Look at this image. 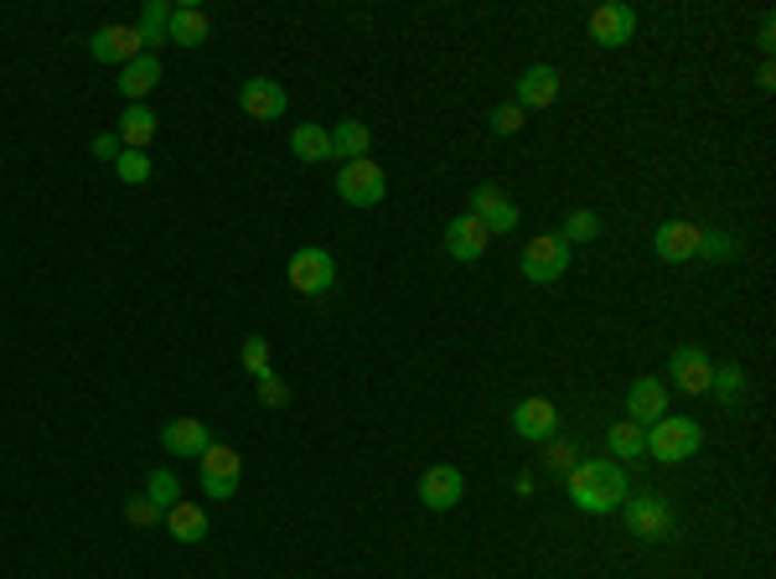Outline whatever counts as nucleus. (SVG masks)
<instances>
[{"label":"nucleus","mask_w":776,"mask_h":579,"mask_svg":"<svg viewBox=\"0 0 776 579\" xmlns=\"http://www.w3.org/2000/svg\"><path fill=\"white\" fill-rule=\"evenodd\" d=\"M756 89H762V93L776 89V68H772V62H762V73H756Z\"/></svg>","instance_id":"58836bf2"},{"label":"nucleus","mask_w":776,"mask_h":579,"mask_svg":"<svg viewBox=\"0 0 776 579\" xmlns=\"http://www.w3.org/2000/svg\"><path fill=\"white\" fill-rule=\"evenodd\" d=\"M156 83H161V58H156V52H140L135 62L120 68V83H115V89H120L125 104H146V93L156 89Z\"/></svg>","instance_id":"6ab92c4d"},{"label":"nucleus","mask_w":776,"mask_h":579,"mask_svg":"<svg viewBox=\"0 0 776 579\" xmlns=\"http://www.w3.org/2000/svg\"><path fill=\"white\" fill-rule=\"evenodd\" d=\"M331 284H337V259L327 249L290 253V290H300V296H327Z\"/></svg>","instance_id":"0eeeda50"},{"label":"nucleus","mask_w":776,"mask_h":579,"mask_svg":"<svg viewBox=\"0 0 776 579\" xmlns=\"http://www.w3.org/2000/svg\"><path fill=\"white\" fill-rule=\"evenodd\" d=\"M740 388H746V372H740V362H719V368L709 372V393H715L719 403H735V399H740Z\"/></svg>","instance_id":"c85d7f7f"},{"label":"nucleus","mask_w":776,"mask_h":579,"mask_svg":"<svg viewBox=\"0 0 776 579\" xmlns=\"http://www.w3.org/2000/svg\"><path fill=\"white\" fill-rule=\"evenodd\" d=\"M156 124H161V119L150 114L146 104H125L120 124H115V140H120V150H146L150 140H156Z\"/></svg>","instance_id":"412c9836"},{"label":"nucleus","mask_w":776,"mask_h":579,"mask_svg":"<svg viewBox=\"0 0 776 579\" xmlns=\"http://www.w3.org/2000/svg\"><path fill=\"white\" fill-rule=\"evenodd\" d=\"M259 399H265L269 409H280V403H290V388H285L275 372H269V378H259Z\"/></svg>","instance_id":"e433bc0d"},{"label":"nucleus","mask_w":776,"mask_h":579,"mask_svg":"<svg viewBox=\"0 0 776 579\" xmlns=\"http://www.w3.org/2000/svg\"><path fill=\"white\" fill-rule=\"evenodd\" d=\"M150 171H156V166H150L146 150H120V156H115V177H120L125 187H140V181H150Z\"/></svg>","instance_id":"7c9ffc66"},{"label":"nucleus","mask_w":776,"mask_h":579,"mask_svg":"<svg viewBox=\"0 0 776 579\" xmlns=\"http://www.w3.org/2000/svg\"><path fill=\"white\" fill-rule=\"evenodd\" d=\"M606 450L621 456V461H637V456H647V430L643 425H631V419H621V425L606 430Z\"/></svg>","instance_id":"bb28decb"},{"label":"nucleus","mask_w":776,"mask_h":579,"mask_svg":"<svg viewBox=\"0 0 776 579\" xmlns=\"http://www.w3.org/2000/svg\"><path fill=\"white\" fill-rule=\"evenodd\" d=\"M709 372H715V362L704 357V347H673L668 388H678L688 399H704V393H709Z\"/></svg>","instance_id":"6e6552de"},{"label":"nucleus","mask_w":776,"mask_h":579,"mask_svg":"<svg viewBox=\"0 0 776 579\" xmlns=\"http://www.w3.org/2000/svg\"><path fill=\"white\" fill-rule=\"evenodd\" d=\"M699 259H709V264H735V259H740V243H735L730 233L704 228V233H699Z\"/></svg>","instance_id":"c756f323"},{"label":"nucleus","mask_w":776,"mask_h":579,"mask_svg":"<svg viewBox=\"0 0 776 579\" xmlns=\"http://www.w3.org/2000/svg\"><path fill=\"white\" fill-rule=\"evenodd\" d=\"M239 109L249 119H265L269 124V119H285L290 104H285V89L275 83V78H249V83L239 89Z\"/></svg>","instance_id":"f3484780"},{"label":"nucleus","mask_w":776,"mask_h":579,"mask_svg":"<svg viewBox=\"0 0 776 579\" xmlns=\"http://www.w3.org/2000/svg\"><path fill=\"white\" fill-rule=\"evenodd\" d=\"M93 156H99V161H115V156H120V140H115V134H93Z\"/></svg>","instance_id":"4c0bfd02"},{"label":"nucleus","mask_w":776,"mask_h":579,"mask_svg":"<svg viewBox=\"0 0 776 579\" xmlns=\"http://www.w3.org/2000/svg\"><path fill=\"white\" fill-rule=\"evenodd\" d=\"M331 156L337 161H358V156H368V146H374V130L362 124V119H342V124H331Z\"/></svg>","instance_id":"5701e85b"},{"label":"nucleus","mask_w":776,"mask_h":579,"mask_svg":"<svg viewBox=\"0 0 776 579\" xmlns=\"http://www.w3.org/2000/svg\"><path fill=\"white\" fill-rule=\"evenodd\" d=\"M554 99H559V68H549V62H534V68L518 78V99H513V104L528 114V109H549Z\"/></svg>","instance_id":"a211bd4d"},{"label":"nucleus","mask_w":776,"mask_h":579,"mask_svg":"<svg viewBox=\"0 0 776 579\" xmlns=\"http://www.w3.org/2000/svg\"><path fill=\"white\" fill-rule=\"evenodd\" d=\"M337 197H342L347 208H378L388 197V177L384 166L374 161V156H358V161H342V171H337Z\"/></svg>","instance_id":"7ed1b4c3"},{"label":"nucleus","mask_w":776,"mask_h":579,"mask_svg":"<svg viewBox=\"0 0 776 579\" xmlns=\"http://www.w3.org/2000/svg\"><path fill=\"white\" fill-rule=\"evenodd\" d=\"M637 37V11L621 6V0H606L590 11V42L596 47H627Z\"/></svg>","instance_id":"9d476101"},{"label":"nucleus","mask_w":776,"mask_h":579,"mask_svg":"<svg viewBox=\"0 0 776 579\" xmlns=\"http://www.w3.org/2000/svg\"><path fill=\"white\" fill-rule=\"evenodd\" d=\"M290 156H296V161H306V166L331 161V134H327V124H296V130H290Z\"/></svg>","instance_id":"b1692460"},{"label":"nucleus","mask_w":776,"mask_h":579,"mask_svg":"<svg viewBox=\"0 0 776 579\" xmlns=\"http://www.w3.org/2000/svg\"><path fill=\"white\" fill-rule=\"evenodd\" d=\"M699 446H704V430H699V419H688V415H663L647 430V456L663 466H678L688 456H699Z\"/></svg>","instance_id":"f03ea898"},{"label":"nucleus","mask_w":776,"mask_h":579,"mask_svg":"<svg viewBox=\"0 0 776 579\" xmlns=\"http://www.w3.org/2000/svg\"><path fill=\"white\" fill-rule=\"evenodd\" d=\"M627 466L621 461H580L575 471H569V502L580 507L585 518H606V512H616V507L627 502Z\"/></svg>","instance_id":"f257e3e1"},{"label":"nucleus","mask_w":776,"mask_h":579,"mask_svg":"<svg viewBox=\"0 0 776 579\" xmlns=\"http://www.w3.org/2000/svg\"><path fill=\"white\" fill-rule=\"evenodd\" d=\"M559 238H565L569 249H575V243H596V238H600V218L590 208H575L565 218V228H559Z\"/></svg>","instance_id":"cd10ccee"},{"label":"nucleus","mask_w":776,"mask_h":579,"mask_svg":"<svg viewBox=\"0 0 776 579\" xmlns=\"http://www.w3.org/2000/svg\"><path fill=\"white\" fill-rule=\"evenodd\" d=\"M518 130H523V109L518 104H497L493 109V134L508 140V134H518Z\"/></svg>","instance_id":"c9c22d12"},{"label":"nucleus","mask_w":776,"mask_h":579,"mask_svg":"<svg viewBox=\"0 0 776 579\" xmlns=\"http://www.w3.org/2000/svg\"><path fill=\"white\" fill-rule=\"evenodd\" d=\"M146 52V42H140V31L135 27H99L89 37V58L93 62H115V68H125V62H135Z\"/></svg>","instance_id":"ddd939ff"},{"label":"nucleus","mask_w":776,"mask_h":579,"mask_svg":"<svg viewBox=\"0 0 776 579\" xmlns=\"http://www.w3.org/2000/svg\"><path fill=\"white\" fill-rule=\"evenodd\" d=\"M513 430L523 435V440H534V446H544V440H554L559 435V409H554V399H518L513 403Z\"/></svg>","instance_id":"9b49d317"},{"label":"nucleus","mask_w":776,"mask_h":579,"mask_svg":"<svg viewBox=\"0 0 776 579\" xmlns=\"http://www.w3.org/2000/svg\"><path fill=\"white\" fill-rule=\"evenodd\" d=\"M146 497H150L156 507H161V512H171V507L181 502V481H177V471H166V466H161V471H150V491H146Z\"/></svg>","instance_id":"2f4dec72"},{"label":"nucleus","mask_w":776,"mask_h":579,"mask_svg":"<svg viewBox=\"0 0 776 579\" xmlns=\"http://www.w3.org/2000/svg\"><path fill=\"white\" fill-rule=\"evenodd\" d=\"M461 497H466V476L456 466H430V471L419 476V502L430 507V512H450Z\"/></svg>","instance_id":"4468645a"},{"label":"nucleus","mask_w":776,"mask_h":579,"mask_svg":"<svg viewBox=\"0 0 776 579\" xmlns=\"http://www.w3.org/2000/svg\"><path fill=\"white\" fill-rule=\"evenodd\" d=\"M166 31H171V42H177V47H202V42H208V31H212V21L202 11H192V6H177Z\"/></svg>","instance_id":"393cba45"},{"label":"nucleus","mask_w":776,"mask_h":579,"mask_svg":"<svg viewBox=\"0 0 776 579\" xmlns=\"http://www.w3.org/2000/svg\"><path fill=\"white\" fill-rule=\"evenodd\" d=\"M171 11H166V0H146V11H140V21H135V31H140V42H146V52H156V47L171 42Z\"/></svg>","instance_id":"a878e982"},{"label":"nucleus","mask_w":776,"mask_h":579,"mask_svg":"<svg viewBox=\"0 0 776 579\" xmlns=\"http://www.w3.org/2000/svg\"><path fill=\"white\" fill-rule=\"evenodd\" d=\"M197 466H202V491H208L212 502H228L233 491H239V471H243V461H239V450L233 446H223V440H212L202 456H197Z\"/></svg>","instance_id":"20e7f679"},{"label":"nucleus","mask_w":776,"mask_h":579,"mask_svg":"<svg viewBox=\"0 0 776 579\" xmlns=\"http://www.w3.org/2000/svg\"><path fill=\"white\" fill-rule=\"evenodd\" d=\"M471 218L487 223V233H513V228H518V208H513V197L497 192L493 181H481L477 192H471Z\"/></svg>","instance_id":"2eb2a0df"},{"label":"nucleus","mask_w":776,"mask_h":579,"mask_svg":"<svg viewBox=\"0 0 776 579\" xmlns=\"http://www.w3.org/2000/svg\"><path fill=\"white\" fill-rule=\"evenodd\" d=\"M523 280H534V284H554L559 274L569 269V243L559 233H538L528 249H523Z\"/></svg>","instance_id":"39448f33"},{"label":"nucleus","mask_w":776,"mask_h":579,"mask_svg":"<svg viewBox=\"0 0 776 579\" xmlns=\"http://www.w3.org/2000/svg\"><path fill=\"white\" fill-rule=\"evenodd\" d=\"M125 518H130L135 528H156V522H161L166 512H161L156 502H150V497H130V502H125Z\"/></svg>","instance_id":"f704fd0d"},{"label":"nucleus","mask_w":776,"mask_h":579,"mask_svg":"<svg viewBox=\"0 0 776 579\" xmlns=\"http://www.w3.org/2000/svg\"><path fill=\"white\" fill-rule=\"evenodd\" d=\"M239 362L255 372V378H269V372H275V368H269V342H265V337H249L243 352H239Z\"/></svg>","instance_id":"72a5a7b5"},{"label":"nucleus","mask_w":776,"mask_h":579,"mask_svg":"<svg viewBox=\"0 0 776 579\" xmlns=\"http://www.w3.org/2000/svg\"><path fill=\"white\" fill-rule=\"evenodd\" d=\"M544 446H549V471L569 476L575 466H580V446H569V440H559V435H554V440H544Z\"/></svg>","instance_id":"473e14b6"},{"label":"nucleus","mask_w":776,"mask_h":579,"mask_svg":"<svg viewBox=\"0 0 776 579\" xmlns=\"http://www.w3.org/2000/svg\"><path fill=\"white\" fill-rule=\"evenodd\" d=\"M699 233L704 228L684 223V218H668V223L653 233V253L663 264H688V259H699Z\"/></svg>","instance_id":"f8f14e48"},{"label":"nucleus","mask_w":776,"mask_h":579,"mask_svg":"<svg viewBox=\"0 0 776 579\" xmlns=\"http://www.w3.org/2000/svg\"><path fill=\"white\" fill-rule=\"evenodd\" d=\"M166 533L177 538V543H202V538H208V512L181 497V502L166 512Z\"/></svg>","instance_id":"4be33fe9"},{"label":"nucleus","mask_w":776,"mask_h":579,"mask_svg":"<svg viewBox=\"0 0 776 579\" xmlns=\"http://www.w3.org/2000/svg\"><path fill=\"white\" fill-rule=\"evenodd\" d=\"M621 518H627L631 538H643V543L673 538V507L663 502V497H627V502H621Z\"/></svg>","instance_id":"423d86ee"},{"label":"nucleus","mask_w":776,"mask_h":579,"mask_svg":"<svg viewBox=\"0 0 776 579\" xmlns=\"http://www.w3.org/2000/svg\"><path fill=\"white\" fill-rule=\"evenodd\" d=\"M772 42H776V21L766 16V21H762V47H766V52H772Z\"/></svg>","instance_id":"ea45409f"},{"label":"nucleus","mask_w":776,"mask_h":579,"mask_svg":"<svg viewBox=\"0 0 776 579\" xmlns=\"http://www.w3.org/2000/svg\"><path fill=\"white\" fill-rule=\"evenodd\" d=\"M161 446H166V456H202V450L212 446V435L202 419L181 415V419H171V425H161Z\"/></svg>","instance_id":"aec40b11"},{"label":"nucleus","mask_w":776,"mask_h":579,"mask_svg":"<svg viewBox=\"0 0 776 579\" xmlns=\"http://www.w3.org/2000/svg\"><path fill=\"white\" fill-rule=\"evenodd\" d=\"M487 249H493V233H487V223H477L471 212H456L446 223V253L456 264H477Z\"/></svg>","instance_id":"1a4fd4ad"},{"label":"nucleus","mask_w":776,"mask_h":579,"mask_svg":"<svg viewBox=\"0 0 776 579\" xmlns=\"http://www.w3.org/2000/svg\"><path fill=\"white\" fill-rule=\"evenodd\" d=\"M627 415H631V425L653 430L657 419L668 415V383H663V378H637V383L627 388Z\"/></svg>","instance_id":"dca6fc26"}]
</instances>
